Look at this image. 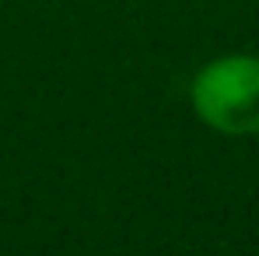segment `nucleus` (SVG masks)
<instances>
[{
    "label": "nucleus",
    "instance_id": "nucleus-1",
    "mask_svg": "<svg viewBox=\"0 0 259 256\" xmlns=\"http://www.w3.org/2000/svg\"><path fill=\"white\" fill-rule=\"evenodd\" d=\"M193 109L221 133L259 130V56H221L193 81Z\"/></svg>",
    "mask_w": 259,
    "mask_h": 256
}]
</instances>
